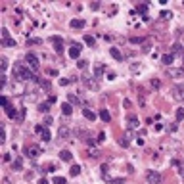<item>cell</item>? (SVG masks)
<instances>
[{
  "label": "cell",
  "mask_w": 184,
  "mask_h": 184,
  "mask_svg": "<svg viewBox=\"0 0 184 184\" xmlns=\"http://www.w3.org/2000/svg\"><path fill=\"white\" fill-rule=\"evenodd\" d=\"M14 77H15V81H33V83H40V79H38L37 75H33L31 69H27L21 63L14 65Z\"/></svg>",
  "instance_id": "6da1fadb"
},
{
  "label": "cell",
  "mask_w": 184,
  "mask_h": 184,
  "mask_svg": "<svg viewBox=\"0 0 184 184\" xmlns=\"http://www.w3.org/2000/svg\"><path fill=\"white\" fill-rule=\"evenodd\" d=\"M23 152H25V155L27 157H31V159H35V157H38L40 155V148L37 146V144H29V146H25V150H23Z\"/></svg>",
  "instance_id": "7a4b0ae2"
},
{
  "label": "cell",
  "mask_w": 184,
  "mask_h": 184,
  "mask_svg": "<svg viewBox=\"0 0 184 184\" xmlns=\"http://www.w3.org/2000/svg\"><path fill=\"white\" fill-rule=\"evenodd\" d=\"M25 61H27V65H29V67H33V69H38V67H40L38 58L33 54V52H27V54H25Z\"/></svg>",
  "instance_id": "3957f363"
},
{
  "label": "cell",
  "mask_w": 184,
  "mask_h": 184,
  "mask_svg": "<svg viewBox=\"0 0 184 184\" xmlns=\"http://www.w3.org/2000/svg\"><path fill=\"white\" fill-rule=\"evenodd\" d=\"M173 98L176 102H184V84H175L173 86Z\"/></svg>",
  "instance_id": "277c9868"
},
{
  "label": "cell",
  "mask_w": 184,
  "mask_h": 184,
  "mask_svg": "<svg viewBox=\"0 0 184 184\" xmlns=\"http://www.w3.org/2000/svg\"><path fill=\"white\" fill-rule=\"evenodd\" d=\"M146 178H148L150 184H159L161 180H163V176H161V173H157V171H148Z\"/></svg>",
  "instance_id": "5b68a950"
},
{
  "label": "cell",
  "mask_w": 184,
  "mask_h": 184,
  "mask_svg": "<svg viewBox=\"0 0 184 184\" xmlns=\"http://www.w3.org/2000/svg\"><path fill=\"white\" fill-rule=\"evenodd\" d=\"M167 75L171 79H184V69L182 67H169L167 69Z\"/></svg>",
  "instance_id": "8992f818"
},
{
  "label": "cell",
  "mask_w": 184,
  "mask_h": 184,
  "mask_svg": "<svg viewBox=\"0 0 184 184\" xmlns=\"http://www.w3.org/2000/svg\"><path fill=\"white\" fill-rule=\"evenodd\" d=\"M159 148L163 150V152H165V150H171V152H176V150L180 148V142H173V140H171V142H161V144H159Z\"/></svg>",
  "instance_id": "52a82bcc"
},
{
  "label": "cell",
  "mask_w": 184,
  "mask_h": 184,
  "mask_svg": "<svg viewBox=\"0 0 184 184\" xmlns=\"http://www.w3.org/2000/svg\"><path fill=\"white\" fill-rule=\"evenodd\" d=\"M81 44H71L69 46V58H73V60H79V56H81Z\"/></svg>",
  "instance_id": "ba28073f"
},
{
  "label": "cell",
  "mask_w": 184,
  "mask_h": 184,
  "mask_svg": "<svg viewBox=\"0 0 184 184\" xmlns=\"http://www.w3.org/2000/svg\"><path fill=\"white\" fill-rule=\"evenodd\" d=\"M58 134H60V138L61 140H69L71 138V130H69V127H60V130H58Z\"/></svg>",
  "instance_id": "9c48e42d"
},
{
  "label": "cell",
  "mask_w": 184,
  "mask_h": 184,
  "mask_svg": "<svg viewBox=\"0 0 184 184\" xmlns=\"http://www.w3.org/2000/svg\"><path fill=\"white\" fill-rule=\"evenodd\" d=\"M83 83L86 84L88 88H92V90H94V88H98V83H96V79L92 81V77H88V75H84V77H83Z\"/></svg>",
  "instance_id": "30bf717a"
},
{
  "label": "cell",
  "mask_w": 184,
  "mask_h": 184,
  "mask_svg": "<svg viewBox=\"0 0 184 184\" xmlns=\"http://www.w3.org/2000/svg\"><path fill=\"white\" fill-rule=\"evenodd\" d=\"M50 40L56 44V52H58V54H61V52H63V44H61V37H52Z\"/></svg>",
  "instance_id": "8fae6325"
},
{
  "label": "cell",
  "mask_w": 184,
  "mask_h": 184,
  "mask_svg": "<svg viewBox=\"0 0 184 184\" xmlns=\"http://www.w3.org/2000/svg\"><path fill=\"white\" fill-rule=\"evenodd\" d=\"M60 159L69 163V161H73V153L69 152V150H61V152H60Z\"/></svg>",
  "instance_id": "7c38bea8"
},
{
  "label": "cell",
  "mask_w": 184,
  "mask_h": 184,
  "mask_svg": "<svg viewBox=\"0 0 184 184\" xmlns=\"http://www.w3.org/2000/svg\"><path fill=\"white\" fill-rule=\"evenodd\" d=\"M100 119L104 121V123H109V121H111L109 111H107V109H100Z\"/></svg>",
  "instance_id": "4fadbf2b"
},
{
  "label": "cell",
  "mask_w": 184,
  "mask_h": 184,
  "mask_svg": "<svg viewBox=\"0 0 184 184\" xmlns=\"http://www.w3.org/2000/svg\"><path fill=\"white\" fill-rule=\"evenodd\" d=\"M83 115L86 117L88 121H94V119H96V113H94L92 109H88V107H84V109H83Z\"/></svg>",
  "instance_id": "5bb4252c"
},
{
  "label": "cell",
  "mask_w": 184,
  "mask_h": 184,
  "mask_svg": "<svg viewBox=\"0 0 184 184\" xmlns=\"http://www.w3.org/2000/svg\"><path fill=\"white\" fill-rule=\"evenodd\" d=\"M73 29H83L84 27V21L83 19H71V23H69Z\"/></svg>",
  "instance_id": "9a60e30c"
},
{
  "label": "cell",
  "mask_w": 184,
  "mask_h": 184,
  "mask_svg": "<svg viewBox=\"0 0 184 184\" xmlns=\"http://www.w3.org/2000/svg\"><path fill=\"white\" fill-rule=\"evenodd\" d=\"M171 48H173V52H171L173 56H175V54H182V44H180V42H175ZM182 56H184V54H182Z\"/></svg>",
  "instance_id": "2e32d148"
},
{
  "label": "cell",
  "mask_w": 184,
  "mask_h": 184,
  "mask_svg": "<svg viewBox=\"0 0 184 184\" xmlns=\"http://www.w3.org/2000/svg\"><path fill=\"white\" fill-rule=\"evenodd\" d=\"M161 61H163L165 65H171L173 61H175V56H173V54H165L163 58H161Z\"/></svg>",
  "instance_id": "e0dca14e"
},
{
  "label": "cell",
  "mask_w": 184,
  "mask_h": 184,
  "mask_svg": "<svg viewBox=\"0 0 184 184\" xmlns=\"http://www.w3.org/2000/svg\"><path fill=\"white\" fill-rule=\"evenodd\" d=\"M109 54L113 56V58H115L117 61H121V60H123V54H121V52L117 50V48H109Z\"/></svg>",
  "instance_id": "ac0fdd59"
},
{
  "label": "cell",
  "mask_w": 184,
  "mask_h": 184,
  "mask_svg": "<svg viewBox=\"0 0 184 184\" xmlns=\"http://www.w3.org/2000/svg\"><path fill=\"white\" fill-rule=\"evenodd\" d=\"M138 127V119H136V115H130L129 117V129L132 130V129H136Z\"/></svg>",
  "instance_id": "d6986e66"
},
{
  "label": "cell",
  "mask_w": 184,
  "mask_h": 184,
  "mask_svg": "<svg viewBox=\"0 0 184 184\" xmlns=\"http://www.w3.org/2000/svg\"><path fill=\"white\" fill-rule=\"evenodd\" d=\"M6 115H8L10 119H14V117H15V107L12 106V104H10V106H6Z\"/></svg>",
  "instance_id": "ffe728a7"
},
{
  "label": "cell",
  "mask_w": 184,
  "mask_h": 184,
  "mask_svg": "<svg viewBox=\"0 0 184 184\" xmlns=\"http://www.w3.org/2000/svg\"><path fill=\"white\" fill-rule=\"evenodd\" d=\"M61 113H63V115H71V113H73L71 104H63V106H61Z\"/></svg>",
  "instance_id": "44dd1931"
},
{
  "label": "cell",
  "mask_w": 184,
  "mask_h": 184,
  "mask_svg": "<svg viewBox=\"0 0 184 184\" xmlns=\"http://www.w3.org/2000/svg\"><path fill=\"white\" fill-rule=\"evenodd\" d=\"M12 165H14L15 171H21V169H23V159H21V157H17V159H14V163H12Z\"/></svg>",
  "instance_id": "7402d4cb"
},
{
  "label": "cell",
  "mask_w": 184,
  "mask_h": 184,
  "mask_svg": "<svg viewBox=\"0 0 184 184\" xmlns=\"http://www.w3.org/2000/svg\"><path fill=\"white\" fill-rule=\"evenodd\" d=\"M48 109H50V102H42L40 106H38V111H40V113H46Z\"/></svg>",
  "instance_id": "603a6c76"
},
{
  "label": "cell",
  "mask_w": 184,
  "mask_h": 184,
  "mask_svg": "<svg viewBox=\"0 0 184 184\" xmlns=\"http://www.w3.org/2000/svg\"><path fill=\"white\" fill-rule=\"evenodd\" d=\"M8 58H4V56H2V58H0V69H2V71H6V69H8Z\"/></svg>",
  "instance_id": "cb8c5ba5"
},
{
  "label": "cell",
  "mask_w": 184,
  "mask_h": 184,
  "mask_svg": "<svg viewBox=\"0 0 184 184\" xmlns=\"http://www.w3.org/2000/svg\"><path fill=\"white\" fill-rule=\"evenodd\" d=\"M79 173H81V167H79V165H73V167H71V171H69V175H71V176H77Z\"/></svg>",
  "instance_id": "d4e9b609"
},
{
  "label": "cell",
  "mask_w": 184,
  "mask_h": 184,
  "mask_svg": "<svg viewBox=\"0 0 184 184\" xmlns=\"http://www.w3.org/2000/svg\"><path fill=\"white\" fill-rule=\"evenodd\" d=\"M52 182H54V184H67V180H65L63 176H54V178H52Z\"/></svg>",
  "instance_id": "484cf974"
},
{
  "label": "cell",
  "mask_w": 184,
  "mask_h": 184,
  "mask_svg": "<svg viewBox=\"0 0 184 184\" xmlns=\"http://www.w3.org/2000/svg\"><path fill=\"white\" fill-rule=\"evenodd\" d=\"M40 136H42V140H44V142H48V140H50V130H48V129H44V130H42V134H40Z\"/></svg>",
  "instance_id": "4316f807"
},
{
  "label": "cell",
  "mask_w": 184,
  "mask_h": 184,
  "mask_svg": "<svg viewBox=\"0 0 184 184\" xmlns=\"http://www.w3.org/2000/svg\"><path fill=\"white\" fill-rule=\"evenodd\" d=\"M138 12H140V14H144V17H146V12H148V4H138Z\"/></svg>",
  "instance_id": "83f0119b"
},
{
  "label": "cell",
  "mask_w": 184,
  "mask_h": 184,
  "mask_svg": "<svg viewBox=\"0 0 184 184\" xmlns=\"http://www.w3.org/2000/svg\"><path fill=\"white\" fill-rule=\"evenodd\" d=\"M182 119H184V109L178 107V109H176V121H182Z\"/></svg>",
  "instance_id": "f1b7e54d"
},
{
  "label": "cell",
  "mask_w": 184,
  "mask_h": 184,
  "mask_svg": "<svg viewBox=\"0 0 184 184\" xmlns=\"http://www.w3.org/2000/svg\"><path fill=\"white\" fill-rule=\"evenodd\" d=\"M84 42H86L88 46H94V37H90V35H86V37H84Z\"/></svg>",
  "instance_id": "f546056e"
},
{
  "label": "cell",
  "mask_w": 184,
  "mask_h": 184,
  "mask_svg": "<svg viewBox=\"0 0 184 184\" xmlns=\"http://www.w3.org/2000/svg\"><path fill=\"white\" fill-rule=\"evenodd\" d=\"M119 144H121L123 148H129V138H127V136H123V138L119 140Z\"/></svg>",
  "instance_id": "4dcf8cb0"
},
{
  "label": "cell",
  "mask_w": 184,
  "mask_h": 184,
  "mask_svg": "<svg viewBox=\"0 0 184 184\" xmlns=\"http://www.w3.org/2000/svg\"><path fill=\"white\" fill-rule=\"evenodd\" d=\"M69 102H71V104H79V102H81V98H77L75 94H69Z\"/></svg>",
  "instance_id": "1f68e13d"
},
{
  "label": "cell",
  "mask_w": 184,
  "mask_h": 184,
  "mask_svg": "<svg viewBox=\"0 0 184 184\" xmlns=\"http://www.w3.org/2000/svg\"><path fill=\"white\" fill-rule=\"evenodd\" d=\"M77 65H79V67H81V69H86L88 61H86V60H79V61H77Z\"/></svg>",
  "instance_id": "d6a6232c"
},
{
  "label": "cell",
  "mask_w": 184,
  "mask_h": 184,
  "mask_svg": "<svg viewBox=\"0 0 184 184\" xmlns=\"http://www.w3.org/2000/svg\"><path fill=\"white\" fill-rule=\"evenodd\" d=\"M90 10H92V12L100 10V2H90Z\"/></svg>",
  "instance_id": "836d02e7"
},
{
  "label": "cell",
  "mask_w": 184,
  "mask_h": 184,
  "mask_svg": "<svg viewBox=\"0 0 184 184\" xmlns=\"http://www.w3.org/2000/svg\"><path fill=\"white\" fill-rule=\"evenodd\" d=\"M171 15H173V14H171V12H167V10H163V12H161V19H169Z\"/></svg>",
  "instance_id": "e575fe53"
},
{
  "label": "cell",
  "mask_w": 184,
  "mask_h": 184,
  "mask_svg": "<svg viewBox=\"0 0 184 184\" xmlns=\"http://www.w3.org/2000/svg\"><path fill=\"white\" fill-rule=\"evenodd\" d=\"M40 86L46 88V90H50V81H40Z\"/></svg>",
  "instance_id": "d590c367"
},
{
  "label": "cell",
  "mask_w": 184,
  "mask_h": 184,
  "mask_svg": "<svg viewBox=\"0 0 184 184\" xmlns=\"http://www.w3.org/2000/svg\"><path fill=\"white\" fill-rule=\"evenodd\" d=\"M0 33H2V38H4V40H8V38H10V33H8V29H2Z\"/></svg>",
  "instance_id": "8d00e7d4"
},
{
  "label": "cell",
  "mask_w": 184,
  "mask_h": 184,
  "mask_svg": "<svg viewBox=\"0 0 184 184\" xmlns=\"http://www.w3.org/2000/svg\"><path fill=\"white\" fill-rule=\"evenodd\" d=\"M46 129V125H37V127H35V130H37L38 134H42V130Z\"/></svg>",
  "instance_id": "74e56055"
},
{
  "label": "cell",
  "mask_w": 184,
  "mask_h": 184,
  "mask_svg": "<svg viewBox=\"0 0 184 184\" xmlns=\"http://www.w3.org/2000/svg\"><path fill=\"white\" fill-rule=\"evenodd\" d=\"M4 46H15V40L14 38H8V40H4Z\"/></svg>",
  "instance_id": "f35d334b"
},
{
  "label": "cell",
  "mask_w": 184,
  "mask_h": 184,
  "mask_svg": "<svg viewBox=\"0 0 184 184\" xmlns=\"http://www.w3.org/2000/svg\"><path fill=\"white\" fill-rule=\"evenodd\" d=\"M167 130H169V132H175L176 130V123H173V125H169V127H165Z\"/></svg>",
  "instance_id": "ab89813d"
},
{
  "label": "cell",
  "mask_w": 184,
  "mask_h": 184,
  "mask_svg": "<svg viewBox=\"0 0 184 184\" xmlns=\"http://www.w3.org/2000/svg\"><path fill=\"white\" fill-rule=\"evenodd\" d=\"M6 83H8V79H6V75H2L0 77V86H6Z\"/></svg>",
  "instance_id": "60d3db41"
},
{
  "label": "cell",
  "mask_w": 184,
  "mask_h": 184,
  "mask_svg": "<svg viewBox=\"0 0 184 184\" xmlns=\"http://www.w3.org/2000/svg\"><path fill=\"white\" fill-rule=\"evenodd\" d=\"M111 184H125V180L123 178H113V180H109Z\"/></svg>",
  "instance_id": "b9f144b4"
},
{
  "label": "cell",
  "mask_w": 184,
  "mask_h": 184,
  "mask_svg": "<svg viewBox=\"0 0 184 184\" xmlns=\"http://www.w3.org/2000/svg\"><path fill=\"white\" fill-rule=\"evenodd\" d=\"M71 83V79H60V84L61 86H65V84H69Z\"/></svg>",
  "instance_id": "7bdbcfd3"
},
{
  "label": "cell",
  "mask_w": 184,
  "mask_h": 184,
  "mask_svg": "<svg viewBox=\"0 0 184 184\" xmlns=\"http://www.w3.org/2000/svg\"><path fill=\"white\" fill-rule=\"evenodd\" d=\"M152 86H153V88H159V86H161V83L157 81V79H153V81H152Z\"/></svg>",
  "instance_id": "ee69618b"
},
{
  "label": "cell",
  "mask_w": 184,
  "mask_h": 184,
  "mask_svg": "<svg viewBox=\"0 0 184 184\" xmlns=\"http://www.w3.org/2000/svg\"><path fill=\"white\" fill-rule=\"evenodd\" d=\"M106 140V134L104 132H98V142H104Z\"/></svg>",
  "instance_id": "f6af8a7d"
},
{
  "label": "cell",
  "mask_w": 184,
  "mask_h": 184,
  "mask_svg": "<svg viewBox=\"0 0 184 184\" xmlns=\"http://www.w3.org/2000/svg\"><path fill=\"white\" fill-rule=\"evenodd\" d=\"M0 142H6V132L4 130H0Z\"/></svg>",
  "instance_id": "bcb514c9"
},
{
  "label": "cell",
  "mask_w": 184,
  "mask_h": 184,
  "mask_svg": "<svg viewBox=\"0 0 184 184\" xmlns=\"http://www.w3.org/2000/svg\"><path fill=\"white\" fill-rule=\"evenodd\" d=\"M38 184H48V178H40V180H38Z\"/></svg>",
  "instance_id": "7dc6e473"
},
{
  "label": "cell",
  "mask_w": 184,
  "mask_h": 184,
  "mask_svg": "<svg viewBox=\"0 0 184 184\" xmlns=\"http://www.w3.org/2000/svg\"><path fill=\"white\" fill-rule=\"evenodd\" d=\"M182 61H184V56H182Z\"/></svg>",
  "instance_id": "c3c4849f"
}]
</instances>
